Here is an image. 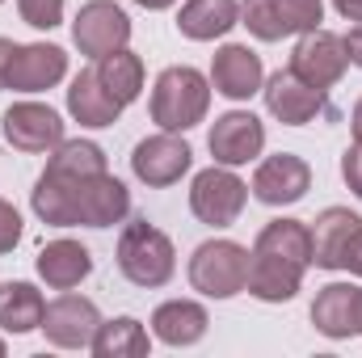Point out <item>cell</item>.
<instances>
[{"label": "cell", "instance_id": "obj_6", "mask_svg": "<svg viewBox=\"0 0 362 358\" xmlns=\"http://www.w3.org/2000/svg\"><path fill=\"white\" fill-rule=\"evenodd\" d=\"M245 202H249V185L236 178L228 165L202 169L194 178V185H189V211L202 224H211V228H232L240 219Z\"/></svg>", "mask_w": 362, "mask_h": 358}, {"label": "cell", "instance_id": "obj_34", "mask_svg": "<svg viewBox=\"0 0 362 358\" xmlns=\"http://www.w3.org/2000/svg\"><path fill=\"white\" fill-rule=\"evenodd\" d=\"M350 127H354V144H362V97L354 105V114H350Z\"/></svg>", "mask_w": 362, "mask_h": 358}, {"label": "cell", "instance_id": "obj_8", "mask_svg": "<svg viewBox=\"0 0 362 358\" xmlns=\"http://www.w3.org/2000/svg\"><path fill=\"white\" fill-rule=\"evenodd\" d=\"M97 329H101L97 304L85 299V295H72V291H64L59 299H51L47 312H42V333L59 350H85V346H93Z\"/></svg>", "mask_w": 362, "mask_h": 358}, {"label": "cell", "instance_id": "obj_5", "mask_svg": "<svg viewBox=\"0 0 362 358\" xmlns=\"http://www.w3.org/2000/svg\"><path fill=\"white\" fill-rule=\"evenodd\" d=\"M320 21H325L320 0H245L240 4V25H249V34L262 42H282L291 34L320 30Z\"/></svg>", "mask_w": 362, "mask_h": 358}, {"label": "cell", "instance_id": "obj_15", "mask_svg": "<svg viewBox=\"0 0 362 358\" xmlns=\"http://www.w3.org/2000/svg\"><path fill=\"white\" fill-rule=\"evenodd\" d=\"M358 321H362V287L354 282H329L316 304H312V325L316 333L341 342V337H354L358 333Z\"/></svg>", "mask_w": 362, "mask_h": 358}, {"label": "cell", "instance_id": "obj_33", "mask_svg": "<svg viewBox=\"0 0 362 358\" xmlns=\"http://www.w3.org/2000/svg\"><path fill=\"white\" fill-rule=\"evenodd\" d=\"M333 8H337L346 21H362V0H333Z\"/></svg>", "mask_w": 362, "mask_h": 358}, {"label": "cell", "instance_id": "obj_16", "mask_svg": "<svg viewBox=\"0 0 362 358\" xmlns=\"http://www.w3.org/2000/svg\"><path fill=\"white\" fill-rule=\"evenodd\" d=\"M211 85L228 101H249L262 89V59H257V51H249L240 42L219 47L215 59H211Z\"/></svg>", "mask_w": 362, "mask_h": 358}, {"label": "cell", "instance_id": "obj_17", "mask_svg": "<svg viewBox=\"0 0 362 358\" xmlns=\"http://www.w3.org/2000/svg\"><path fill=\"white\" fill-rule=\"evenodd\" d=\"M262 93H266V110H270L278 122H286V127H303V122H312L325 110V93L303 85L291 68L286 72H274Z\"/></svg>", "mask_w": 362, "mask_h": 358}, {"label": "cell", "instance_id": "obj_3", "mask_svg": "<svg viewBox=\"0 0 362 358\" xmlns=\"http://www.w3.org/2000/svg\"><path fill=\"white\" fill-rule=\"evenodd\" d=\"M118 270L135 287H148V291L152 287H165L173 278V270H177L173 241L160 228H152L148 219L127 224L122 236H118Z\"/></svg>", "mask_w": 362, "mask_h": 358}, {"label": "cell", "instance_id": "obj_20", "mask_svg": "<svg viewBox=\"0 0 362 358\" xmlns=\"http://www.w3.org/2000/svg\"><path fill=\"white\" fill-rule=\"evenodd\" d=\"M232 25H240V4L236 0H185L177 13V30L189 42H215Z\"/></svg>", "mask_w": 362, "mask_h": 358}, {"label": "cell", "instance_id": "obj_22", "mask_svg": "<svg viewBox=\"0 0 362 358\" xmlns=\"http://www.w3.org/2000/svg\"><path fill=\"white\" fill-rule=\"evenodd\" d=\"M206 308L194 304V299H169L152 312V333L165 342V346H194L206 337Z\"/></svg>", "mask_w": 362, "mask_h": 358}, {"label": "cell", "instance_id": "obj_2", "mask_svg": "<svg viewBox=\"0 0 362 358\" xmlns=\"http://www.w3.org/2000/svg\"><path fill=\"white\" fill-rule=\"evenodd\" d=\"M211 110V81L189 68V64H177V68H165L152 85V122L160 131H189L206 118Z\"/></svg>", "mask_w": 362, "mask_h": 358}, {"label": "cell", "instance_id": "obj_7", "mask_svg": "<svg viewBox=\"0 0 362 358\" xmlns=\"http://www.w3.org/2000/svg\"><path fill=\"white\" fill-rule=\"evenodd\" d=\"M350 68V55H346V38L333 34V30H308L295 51H291V72L312 85V89L329 93Z\"/></svg>", "mask_w": 362, "mask_h": 358}, {"label": "cell", "instance_id": "obj_35", "mask_svg": "<svg viewBox=\"0 0 362 358\" xmlns=\"http://www.w3.org/2000/svg\"><path fill=\"white\" fill-rule=\"evenodd\" d=\"M139 8H152V13H160V8H169V4H177V0H135Z\"/></svg>", "mask_w": 362, "mask_h": 358}, {"label": "cell", "instance_id": "obj_21", "mask_svg": "<svg viewBox=\"0 0 362 358\" xmlns=\"http://www.w3.org/2000/svg\"><path fill=\"white\" fill-rule=\"evenodd\" d=\"M253 253H266V258H278V262L308 270L312 266V228L303 219H270L257 232Z\"/></svg>", "mask_w": 362, "mask_h": 358}, {"label": "cell", "instance_id": "obj_4", "mask_svg": "<svg viewBox=\"0 0 362 358\" xmlns=\"http://www.w3.org/2000/svg\"><path fill=\"white\" fill-rule=\"evenodd\" d=\"M249 282V249L236 241H206L189 258V287L206 299H232Z\"/></svg>", "mask_w": 362, "mask_h": 358}, {"label": "cell", "instance_id": "obj_23", "mask_svg": "<svg viewBox=\"0 0 362 358\" xmlns=\"http://www.w3.org/2000/svg\"><path fill=\"white\" fill-rule=\"evenodd\" d=\"M358 224L362 219L350 207H329V211H320L316 224H312V266H320V270L341 266V249H346V241L354 236Z\"/></svg>", "mask_w": 362, "mask_h": 358}, {"label": "cell", "instance_id": "obj_10", "mask_svg": "<svg viewBox=\"0 0 362 358\" xmlns=\"http://www.w3.org/2000/svg\"><path fill=\"white\" fill-rule=\"evenodd\" d=\"M189 161H194V152H189V144L181 139L177 131L148 135V139H139L135 152H131V169H135V178L144 181V185H152V190L181 181L185 173H189Z\"/></svg>", "mask_w": 362, "mask_h": 358}, {"label": "cell", "instance_id": "obj_29", "mask_svg": "<svg viewBox=\"0 0 362 358\" xmlns=\"http://www.w3.org/2000/svg\"><path fill=\"white\" fill-rule=\"evenodd\" d=\"M341 178H346V185L362 198V144L346 148V156H341Z\"/></svg>", "mask_w": 362, "mask_h": 358}, {"label": "cell", "instance_id": "obj_12", "mask_svg": "<svg viewBox=\"0 0 362 358\" xmlns=\"http://www.w3.org/2000/svg\"><path fill=\"white\" fill-rule=\"evenodd\" d=\"M206 144H211L215 165L236 169V165H249V161L262 156V148H266V127H262V118L249 114V110H228V114L215 118Z\"/></svg>", "mask_w": 362, "mask_h": 358}, {"label": "cell", "instance_id": "obj_30", "mask_svg": "<svg viewBox=\"0 0 362 358\" xmlns=\"http://www.w3.org/2000/svg\"><path fill=\"white\" fill-rule=\"evenodd\" d=\"M337 270H350V274H358L362 278V224L354 228V236L346 241V249H341V266Z\"/></svg>", "mask_w": 362, "mask_h": 358}, {"label": "cell", "instance_id": "obj_31", "mask_svg": "<svg viewBox=\"0 0 362 358\" xmlns=\"http://www.w3.org/2000/svg\"><path fill=\"white\" fill-rule=\"evenodd\" d=\"M346 55H350V64H354V68H362V21L346 34Z\"/></svg>", "mask_w": 362, "mask_h": 358}, {"label": "cell", "instance_id": "obj_38", "mask_svg": "<svg viewBox=\"0 0 362 358\" xmlns=\"http://www.w3.org/2000/svg\"><path fill=\"white\" fill-rule=\"evenodd\" d=\"M0 4H4V0H0Z\"/></svg>", "mask_w": 362, "mask_h": 358}, {"label": "cell", "instance_id": "obj_36", "mask_svg": "<svg viewBox=\"0 0 362 358\" xmlns=\"http://www.w3.org/2000/svg\"><path fill=\"white\" fill-rule=\"evenodd\" d=\"M0 358H4V342H0Z\"/></svg>", "mask_w": 362, "mask_h": 358}, {"label": "cell", "instance_id": "obj_9", "mask_svg": "<svg viewBox=\"0 0 362 358\" xmlns=\"http://www.w3.org/2000/svg\"><path fill=\"white\" fill-rule=\"evenodd\" d=\"M127 38H131V17L114 0H89V4H81V13L72 21V42L81 47V55L101 59V55L127 47Z\"/></svg>", "mask_w": 362, "mask_h": 358}, {"label": "cell", "instance_id": "obj_25", "mask_svg": "<svg viewBox=\"0 0 362 358\" xmlns=\"http://www.w3.org/2000/svg\"><path fill=\"white\" fill-rule=\"evenodd\" d=\"M89 350L97 358H144L152 350V342H148V329L135 316H118V321H101Z\"/></svg>", "mask_w": 362, "mask_h": 358}, {"label": "cell", "instance_id": "obj_32", "mask_svg": "<svg viewBox=\"0 0 362 358\" xmlns=\"http://www.w3.org/2000/svg\"><path fill=\"white\" fill-rule=\"evenodd\" d=\"M13 51H17V42L0 38V89H4V81H8V64H13Z\"/></svg>", "mask_w": 362, "mask_h": 358}, {"label": "cell", "instance_id": "obj_24", "mask_svg": "<svg viewBox=\"0 0 362 358\" xmlns=\"http://www.w3.org/2000/svg\"><path fill=\"white\" fill-rule=\"evenodd\" d=\"M47 299L34 282H0V329L4 333H34L42 329Z\"/></svg>", "mask_w": 362, "mask_h": 358}, {"label": "cell", "instance_id": "obj_19", "mask_svg": "<svg viewBox=\"0 0 362 358\" xmlns=\"http://www.w3.org/2000/svg\"><path fill=\"white\" fill-rule=\"evenodd\" d=\"M68 114L81 127H114L122 114V101L97 81V68H85L68 89Z\"/></svg>", "mask_w": 362, "mask_h": 358}, {"label": "cell", "instance_id": "obj_28", "mask_svg": "<svg viewBox=\"0 0 362 358\" xmlns=\"http://www.w3.org/2000/svg\"><path fill=\"white\" fill-rule=\"evenodd\" d=\"M17 241H21V215H17L13 202L0 198V253H13Z\"/></svg>", "mask_w": 362, "mask_h": 358}, {"label": "cell", "instance_id": "obj_1", "mask_svg": "<svg viewBox=\"0 0 362 358\" xmlns=\"http://www.w3.org/2000/svg\"><path fill=\"white\" fill-rule=\"evenodd\" d=\"M30 207L51 228H114L131 211V190L105 173V152L93 139H64L34 181Z\"/></svg>", "mask_w": 362, "mask_h": 358}, {"label": "cell", "instance_id": "obj_27", "mask_svg": "<svg viewBox=\"0 0 362 358\" xmlns=\"http://www.w3.org/2000/svg\"><path fill=\"white\" fill-rule=\"evenodd\" d=\"M17 13L34 30H55L64 21V0H17Z\"/></svg>", "mask_w": 362, "mask_h": 358}, {"label": "cell", "instance_id": "obj_18", "mask_svg": "<svg viewBox=\"0 0 362 358\" xmlns=\"http://www.w3.org/2000/svg\"><path fill=\"white\" fill-rule=\"evenodd\" d=\"M34 266H38V278L51 291H72L93 274V253L81 241H51V245L38 249Z\"/></svg>", "mask_w": 362, "mask_h": 358}, {"label": "cell", "instance_id": "obj_14", "mask_svg": "<svg viewBox=\"0 0 362 358\" xmlns=\"http://www.w3.org/2000/svg\"><path fill=\"white\" fill-rule=\"evenodd\" d=\"M64 76H68V55L59 47H51V42H30V47H17L13 51L4 89L42 93V89H55Z\"/></svg>", "mask_w": 362, "mask_h": 358}, {"label": "cell", "instance_id": "obj_13", "mask_svg": "<svg viewBox=\"0 0 362 358\" xmlns=\"http://www.w3.org/2000/svg\"><path fill=\"white\" fill-rule=\"evenodd\" d=\"M312 190V169L303 156L295 152H278V156H266L253 173V198L266 202V207H291L299 202L303 194Z\"/></svg>", "mask_w": 362, "mask_h": 358}, {"label": "cell", "instance_id": "obj_11", "mask_svg": "<svg viewBox=\"0 0 362 358\" xmlns=\"http://www.w3.org/2000/svg\"><path fill=\"white\" fill-rule=\"evenodd\" d=\"M4 139L17 148V152H30V156H51L59 144H64V118L51 110V105H38V101H17L4 110Z\"/></svg>", "mask_w": 362, "mask_h": 358}, {"label": "cell", "instance_id": "obj_37", "mask_svg": "<svg viewBox=\"0 0 362 358\" xmlns=\"http://www.w3.org/2000/svg\"><path fill=\"white\" fill-rule=\"evenodd\" d=\"M358 333H362V321H358Z\"/></svg>", "mask_w": 362, "mask_h": 358}, {"label": "cell", "instance_id": "obj_26", "mask_svg": "<svg viewBox=\"0 0 362 358\" xmlns=\"http://www.w3.org/2000/svg\"><path fill=\"white\" fill-rule=\"evenodd\" d=\"M97 81L114 93L122 105H131V101L144 93V59H139L135 51L118 47V51H110V55L97 59Z\"/></svg>", "mask_w": 362, "mask_h": 358}]
</instances>
